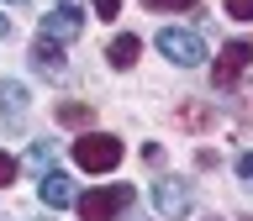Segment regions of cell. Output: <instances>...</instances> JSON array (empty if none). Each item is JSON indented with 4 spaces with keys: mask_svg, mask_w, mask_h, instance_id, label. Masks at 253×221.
<instances>
[{
    "mask_svg": "<svg viewBox=\"0 0 253 221\" xmlns=\"http://www.w3.org/2000/svg\"><path fill=\"white\" fill-rule=\"evenodd\" d=\"M53 153H58V147H53V142H32V153H27L32 174H37V169H47V163H53Z\"/></svg>",
    "mask_w": 253,
    "mask_h": 221,
    "instance_id": "cell-12",
    "label": "cell"
},
{
    "mask_svg": "<svg viewBox=\"0 0 253 221\" xmlns=\"http://www.w3.org/2000/svg\"><path fill=\"white\" fill-rule=\"evenodd\" d=\"M221 5H227L232 21H253V0H221Z\"/></svg>",
    "mask_w": 253,
    "mask_h": 221,
    "instance_id": "cell-14",
    "label": "cell"
},
{
    "mask_svg": "<svg viewBox=\"0 0 253 221\" xmlns=\"http://www.w3.org/2000/svg\"><path fill=\"white\" fill-rule=\"evenodd\" d=\"M32 63H37L47 79H58V74H63V42H58V37H47V32H37V42H32Z\"/></svg>",
    "mask_w": 253,
    "mask_h": 221,
    "instance_id": "cell-7",
    "label": "cell"
},
{
    "mask_svg": "<svg viewBox=\"0 0 253 221\" xmlns=\"http://www.w3.org/2000/svg\"><path fill=\"white\" fill-rule=\"evenodd\" d=\"M74 163H79L84 174H111L116 163H122V142L106 137V132H79V142H74Z\"/></svg>",
    "mask_w": 253,
    "mask_h": 221,
    "instance_id": "cell-1",
    "label": "cell"
},
{
    "mask_svg": "<svg viewBox=\"0 0 253 221\" xmlns=\"http://www.w3.org/2000/svg\"><path fill=\"white\" fill-rule=\"evenodd\" d=\"M137 53H142V42H137V37H126V32H122V37H111V47H106V58L116 63V69H132Z\"/></svg>",
    "mask_w": 253,
    "mask_h": 221,
    "instance_id": "cell-9",
    "label": "cell"
},
{
    "mask_svg": "<svg viewBox=\"0 0 253 221\" xmlns=\"http://www.w3.org/2000/svg\"><path fill=\"white\" fill-rule=\"evenodd\" d=\"M153 205H158V216H164V221H185L190 216V179H179V174H158Z\"/></svg>",
    "mask_w": 253,
    "mask_h": 221,
    "instance_id": "cell-3",
    "label": "cell"
},
{
    "mask_svg": "<svg viewBox=\"0 0 253 221\" xmlns=\"http://www.w3.org/2000/svg\"><path fill=\"white\" fill-rule=\"evenodd\" d=\"M0 37H11V21H5V16H0Z\"/></svg>",
    "mask_w": 253,
    "mask_h": 221,
    "instance_id": "cell-18",
    "label": "cell"
},
{
    "mask_svg": "<svg viewBox=\"0 0 253 221\" xmlns=\"http://www.w3.org/2000/svg\"><path fill=\"white\" fill-rule=\"evenodd\" d=\"M90 116H95V110H90V106H79V100H63V106H58V121H63V126H74V132H84V126H90Z\"/></svg>",
    "mask_w": 253,
    "mask_h": 221,
    "instance_id": "cell-10",
    "label": "cell"
},
{
    "mask_svg": "<svg viewBox=\"0 0 253 221\" xmlns=\"http://www.w3.org/2000/svg\"><path fill=\"white\" fill-rule=\"evenodd\" d=\"M0 106H5V116H21L27 110V95L16 90V84H0Z\"/></svg>",
    "mask_w": 253,
    "mask_h": 221,
    "instance_id": "cell-11",
    "label": "cell"
},
{
    "mask_svg": "<svg viewBox=\"0 0 253 221\" xmlns=\"http://www.w3.org/2000/svg\"><path fill=\"white\" fill-rule=\"evenodd\" d=\"M148 11H195L201 0H142Z\"/></svg>",
    "mask_w": 253,
    "mask_h": 221,
    "instance_id": "cell-13",
    "label": "cell"
},
{
    "mask_svg": "<svg viewBox=\"0 0 253 221\" xmlns=\"http://www.w3.org/2000/svg\"><path fill=\"white\" fill-rule=\"evenodd\" d=\"M248 63H253V42H248V37L227 42V47L216 53V84H221V90H232L237 79H243V69H248Z\"/></svg>",
    "mask_w": 253,
    "mask_h": 221,
    "instance_id": "cell-5",
    "label": "cell"
},
{
    "mask_svg": "<svg viewBox=\"0 0 253 221\" xmlns=\"http://www.w3.org/2000/svg\"><path fill=\"white\" fill-rule=\"evenodd\" d=\"M158 53L174 63H201L206 58V37L201 32H185V27H164L158 32Z\"/></svg>",
    "mask_w": 253,
    "mask_h": 221,
    "instance_id": "cell-4",
    "label": "cell"
},
{
    "mask_svg": "<svg viewBox=\"0 0 253 221\" xmlns=\"http://www.w3.org/2000/svg\"><path fill=\"white\" fill-rule=\"evenodd\" d=\"M42 32H47V37H58V42H74L79 32H84V16H79L74 5H58V11H47Z\"/></svg>",
    "mask_w": 253,
    "mask_h": 221,
    "instance_id": "cell-6",
    "label": "cell"
},
{
    "mask_svg": "<svg viewBox=\"0 0 253 221\" xmlns=\"http://www.w3.org/2000/svg\"><path fill=\"white\" fill-rule=\"evenodd\" d=\"M42 200L53 205V211H63V205H74V184H69V174H42Z\"/></svg>",
    "mask_w": 253,
    "mask_h": 221,
    "instance_id": "cell-8",
    "label": "cell"
},
{
    "mask_svg": "<svg viewBox=\"0 0 253 221\" xmlns=\"http://www.w3.org/2000/svg\"><path fill=\"white\" fill-rule=\"evenodd\" d=\"M237 174H243V179H253V153H243V158H237Z\"/></svg>",
    "mask_w": 253,
    "mask_h": 221,
    "instance_id": "cell-17",
    "label": "cell"
},
{
    "mask_svg": "<svg viewBox=\"0 0 253 221\" xmlns=\"http://www.w3.org/2000/svg\"><path fill=\"white\" fill-rule=\"evenodd\" d=\"M74 205H79V221H116L132 205V189L126 184H100V189H84Z\"/></svg>",
    "mask_w": 253,
    "mask_h": 221,
    "instance_id": "cell-2",
    "label": "cell"
},
{
    "mask_svg": "<svg viewBox=\"0 0 253 221\" xmlns=\"http://www.w3.org/2000/svg\"><path fill=\"white\" fill-rule=\"evenodd\" d=\"M90 5H95L100 21H116V16H122V0H90Z\"/></svg>",
    "mask_w": 253,
    "mask_h": 221,
    "instance_id": "cell-15",
    "label": "cell"
},
{
    "mask_svg": "<svg viewBox=\"0 0 253 221\" xmlns=\"http://www.w3.org/2000/svg\"><path fill=\"white\" fill-rule=\"evenodd\" d=\"M11 179H16V158L0 153V184H11Z\"/></svg>",
    "mask_w": 253,
    "mask_h": 221,
    "instance_id": "cell-16",
    "label": "cell"
}]
</instances>
